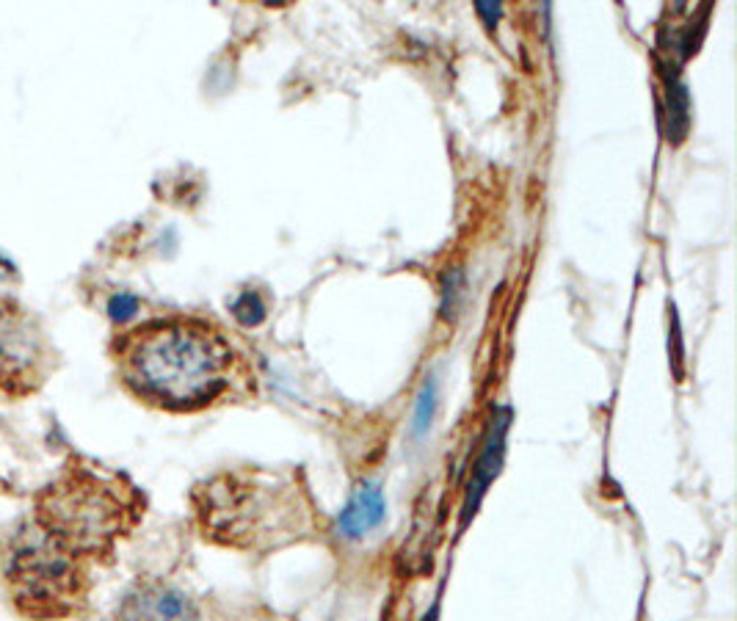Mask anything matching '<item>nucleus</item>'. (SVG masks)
Returning <instances> with one entry per match:
<instances>
[{
    "label": "nucleus",
    "mask_w": 737,
    "mask_h": 621,
    "mask_svg": "<svg viewBox=\"0 0 737 621\" xmlns=\"http://www.w3.org/2000/svg\"><path fill=\"white\" fill-rule=\"evenodd\" d=\"M108 354L130 398L172 414L216 406L243 376L230 337L199 315L147 318L114 334Z\"/></svg>",
    "instance_id": "obj_1"
},
{
    "label": "nucleus",
    "mask_w": 737,
    "mask_h": 621,
    "mask_svg": "<svg viewBox=\"0 0 737 621\" xmlns=\"http://www.w3.org/2000/svg\"><path fill=\"white\" fill-rule=\"evenodd\" d=\"M147 511V497L127 478L83 453H70L56 478L31 497V519L45 536L86 564H111Z\"/></svg>",
    "instance_id": "obj_2"
},
{
    "label": "nucleus",
    "mask_w": 737,
    "mask_h": 621,
    "mask_svg": "<svg viewBox=\"0 0 737 621\" xmlns=\"http://www.w3.org/2000/svg\"><path fill=\"white\" fill-rule=\"evenodd\" d=\"M0 586L25 621H70L89 608L92 564L64 550L36 528L14 519L0 528Z\"/></svg>",
    "instance_id": "obj_3"
},
{
    "label": "nucleus",
    "mask_w": 737,
    "mask_h": 621,
    "mask_svg": "<svg viewBox=\"0 0 737 621\" xmlns=\"http://www.w3.org/2000/svg\"><path fill=\"white\" fill-rule=\"evenodd\" d=\"M61 351L28 304L0 293V403L28 401L61 370Z\"/></svg>",
    "instance_id": "obj_4"
},
{
    "label": "nucleus",
    "mask_w": 737,
    "mask_h": 621,
    "mask_svg": "<svg viewBox=\"0 0 737 621\" xmlns=\"http://www.w3.org/2000/svg\"><path fill=\"white\" fill-rule=\"evenodd\" d=\"M114 621H202L191 594L161 577H141L116 605Z\"/></svg>",
    "instance_id": "obj_5"
},
{
    "label": "nucleus",
    "mask_w": 737,
    "mask_h": 621,
    "mask_svg": "<svg viewBox=\"0 0 737 621\" xmlns=\"http://www.w3.org/2000/svg\"><path fill=\"white\" fill-rule=\"evenodd\" d=\"M387 503H384V492L376 481H362L348 497L346 508L340 511L337 519V536L348 541H357L368 536L370 530H376L384 519Z\"/></svg>",
    "instance_id": "obj_6"
},
{
    "label": "nucleus",
    "mask_w": 737,
    "mask_h": 621,
    "mask_svg": "<svg viewBox=\"0 0 737 621\" xmlns=\"http://www.w3.org/2000/svg\"><path fill=\"white\" fill-rule=\"evenodd\" d=\"M506 431H508V417H500L497 426L492 428V437H489V445H486L484 456L478 459V467H475V478L470 483V497H467V514L478 506V500L486 492V486L492 483V478L500 470V461H503V450H506Z\"/></svg>",
    "instance_id": "obj_7"
},
{
    "label": "nucleus",
    "mask_w": 737,
    "mask_h": 621,
    "mask_svg": "<svg viewBox=\"0 0 737 621\" xmlns=\"http://www.w3.org/2000/svg\"><path fill=\"white\" fill-rule=\"evenodd\" d=\"M232 315L243 323V326H257V323H263L265 318V304L263 299L252 293V290H246L241 293L235 304H232Z\"/></svg>",
    "instance_id": "obj_8"
},
{
    "label": "nucleus",
    "mask_w": 737,
    "mask_h": 621,
    "mask_svg": "<svg viewBox=\"0 0 737 621\" xmlns=\"http://www.w3.org/2000/svg\"><path fill=\"white\" fill-rule=\"evenodd\" d=\"M105 312H108L111 323H116V326H125V323H130L133 318H136V315H139V299H136L133 293L119 290V293H114V296L108 299Z\"/></svg>",
    "instance_id": "obj_9"
},
{
    "label": "nucleus",
    "mask_w": 737,
    "mask_h": 621,
    "mask_svg": "<svg viewBox=\"0 0 737 621\" xmlns=\"http://www.w3.org/2000/svg\"><path fill=\"white\" fill-rule=\"evenodd\" d=\"M434 398H437V384L428 381L423 387V395H420V403H417V414H415V431L423 434L428 426H431V417H434Z\"/></svg>",
    "instance_id": "obj_10"
},
{
    "label": "nucleus",
    "mask_w": 737,
    "mask_h": 621,
    "mask_svg": "<svg viewBox=\"0 0 737 621\" xmlns=\"http://www.w3.org/2000/svg\"><path fill=\"white\" fill-rule=\"evenodd\" d=\"M0 282H20L17 265H14L12 260H6L3 254H0Z\"/></svg>",
    "instance_id": "obj_11"
},
{
    "label": "nucleus",
    "mask_w": 737,
    "mask_h": 621,
    "mask_svg": "<svg viewBox=\"0 0 737 621\" xmlns=\"http://www.w3.org/2000/svg\"><path fill=\"white\" fill-rule=\"evenodd\" d=\"M0 486H3V483H0Z\"/></svg>",
    "instance_id": "obj_12"
}]
</instances>
